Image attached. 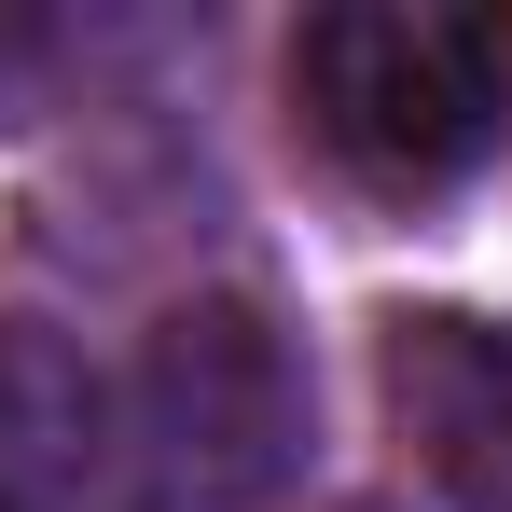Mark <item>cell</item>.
I'll use <instances>...</instances> for the list:
<instances>
[{"label":"cell","instance_id":"277c9868","mask_svg":"<svg viewBox=\"0 0 512 512\" xmlns=\"http://www.w3.org/2000/svg\"><path fill=\"white\" fill-rule=\"evenodd\" d=\"M111 485V374L42 319H0V512H84Z\"/></svg>","mask_w":512,"mask_h":512},{"label":"cell","instance_id":"7a4b0ae2","mask_svg":"<svg viewBox=\"0 0 512 512\" xmlns=\"http://www.w3.org/2000/svg\"><path fill=\"white\" fill-rule=\"evenodd\" d=\"M305 429H319V388L277 333V305L194 291L153 319L111 402V471L139 485V512H263L305 471Z\"/></svg>","mask_w":512,"mask_h":512},{"label":"cell","instance_id":"6da1fadb","mask_svg":"<svg viewBox=\"0 0 512 512\" xmlns=\"http://www.w3.org/2000/svg\"><path fill=\"white\" fill-rule=\"evenodd\" d=\"M291 111L360 194H457L512 153V0H333L291 28Z\"/></svg>","mask_w":512,"mask_h":512},{"label":"cell","instance_id":"3957f363","mask_svg":"<svg viewBox=\"0 0 512 512\" xmlns=\"http://www.w3.org/2000/svg\"><path fill=\"white\" fill-rule=\"evenodd\" d=\"M388 429L457 512H512V319L485 305H388L374 319Z\"/></svg>","mask_w":512,"mask_h":512}]
</instances>
